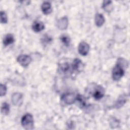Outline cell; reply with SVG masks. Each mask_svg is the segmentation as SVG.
Segmentation results:
<instances>
[{"mask_svg":"<svg viewBox=\"0 0 130 130\" xmlns=\"http://www.w3.org/2000/svg\"><path fill=\"white\" fill-rule=\"evenodd\" d=\"M84 68V64L79 58H75L73 60L72 66L73 71L79 72L81 71Z\"/></svg>","mask_w":130,"mask_h":130,"instance_id":"52a82bcc","label":"cell"},{"mask_svg":"<svg viewBox=\"0 0 130 130\" xmlns=\"http://www.w3.org/2000/svg\"><path fill=\"white\" fill-rule=\"evenodd\" d=\"M124 71L123 67L120 64L117 63L113 68L112 71V77L113 80L117 81L120 80L123 76Z\"/></svg>","mask_w":130,"mask_h":130,"instance_id":"7a4b0ae2","label":"cell"},{"mask_svg":"<svg viewBox=\"0 0 130 130\" xmlns=\"http://www.w3.org/2000/svg\"><path fill=\"white\" fill-rule=\"evenodd\" d=\"M76 101L81 108H83L86 105V100L85 97L82 95L78 94L76 97Z\"/></svg>","mask_w":130,"mask_h":130,"instance_id":"9a60e30c","label":"cell"},{"mask_svg":"<svg viewBox=\"0 0 130 130\" xmlns=\"http://www.w3.org/2000/svg\"><path fill=\"white\" fill-rule=\"evenodd\" d=\"M105 22V18L103 14L97 13L95 16V23L97 26L100 27Z\"/></svg>","mask_w":130,"mask_h":130,"instance_id":"7c38bea8","label":"cell"},{"mask_svg":"<svg viewBox=\"0 0 130 130\" xmlns=\"http://www.w3.org/2000/svg\"><path fill=\"white\" fill-rule=\"evenodd\" d=\"M69 24V21L67 16H64L59 19L57 21V26L61 30L67 29Z\"/></svg>","mask_w":130,"mask_h":130,"instance_id":"9c48e42d","label":"cell"},{"mask_svg":"<svg viewBox=\"0 0 130 130\" xmlns=\"http://www.w3.org/2000/svg\"><path fill=\"white\" fill-rule=\"evenodd\" d=\"M14 42V37L11 34L6 35L3 39V44L6 46L10 45L11 44L13 43Z\"/></svg>","mask_w":130,"mask_h":130,"instance_id":"4fadbf2b","label":"cell"},{"mask_svg":"<svg viewBox=\"0 0 130 130\" xmlns=\"http://www.w3.org/2000/svg\"><path fill=\"white\" fill-rule=\"evenodd\" d=\"M70 69L71 68L70 64L68 63H63L59 66V70L61 71V72L64 73L68 72L70 71Z\"/></svg>","mask_w":130,"mask_h":130,"instance_id":"d6986e66","label":"cell"},{"mask_svg":"<svg viewBox=\"0 0 130 130\" xmlns=\"http://www.w3.org/2000/svg\"><path fill=\"white\" fill-rule=\"evenodd\" d=\"M11 100L14 105L20 106L23 102V95L21 93L15 92L12 95Z\"/></svg>","mask_w":130,"mask_h":130,"instance_id":"277c9868","label":"cell"},{"mask_svg":"<svg viewBox=\"0 0 130 130\" xmlns=\"http://www.w3.org/2000/svg\"><path fill=\"white\" fill-rule=\"evenodd\" d=\"M103 8L107 12H110L113 9V5L112 1H104L103 3Z\"/></svg>","mask_w":130,"mask_h":130,"instance_id":"2e32d148","label":"cell"},{"mask_svg":"<svg viewBox=\"0 0 130 130\" xmlns=\"http://www.w3.org/2000/svg\"><path fill=\"white\" fill-rule=\"evenodd\" d=\"M61 100L67 105H71L76 101V97L72 93H66L62 95Z\"/></svg>","mask_w":130,"mask_h":130,"instance_id":"ba28073f","label":"cell"},{"mask_svg":"<svg viewBox=\"0 0 130 130\" xmlns=\"http://www.w3.org/2000/svg\"><path fill=\"white\" fill-rule=\"evenodd\" d=\"M104 93L105 90L104 88L100 85H98L94 87L92 92V96L95 100H100L103 97Z\"/></svg>","mask_w":130,"mask_h":130,"instance_id":"5b68a950","label":"cell"},{"mask_svg":"<svg viewBox=\"0 0 130 130\" xmlns=\"http://www.w3.org/2000/svg\"><path fill=\"white\" fill-rule=\"evenodd\" d=\"M78 49L79 53L81 55L85 56L89 52V46L86 42L82 41L79 43Z\"/></svg>","mask_w":130,"mask_h":130,"instance_id":"8992f818","label":"cell"},{"mask_svg":"<svg viewBox=\"0 0 130 130\" xmlns=\"http://www.w3.org/2000/svg\"><path fill=\"white\" fill-rule=\"evenodd\" d=\"M21 124L26 129H31L34 127L33 116L30 114H26L21 119Z\"/></svg>","mask_w":130,"mask_h":130,"instance_id":"6da1fadb","label":"cell"},{"mask_svg":"<svg viewBox=\"0 0 130 130\" xmlns=\"http://www.w3.org/2000/svg\"><path fill=\"white\" fill-rule=\"evenodd\" d=\"M125 98V96H124V95H121V96H120L117 101L116 102V103L115 104V107L116 108H120V107L123 106L126 101Z\"/></svg>","mask_w":130,"mask_h":130,"instance_id":"5bb4252c","label":"cell"},{"mask_svg":"<svg viewBox=\"0 0 130 130\" xmlns=\"http://www.w3.org/2000/svg\"><path fill=\"white\" fill-rule=\"evenodd\" d=\"M8 21L7 14L4 11H1V22L2 23H6Z\"/></svg>","mask_w":130,"mask_h":130,"instance_id":"ffe728a7","label":"cell"},{"mask_svg":"<svg viewBox=\"0 0 130 130\" xmlns=\"http://www.w3.org/2000/svg\"><path fill=\"white\" fill-rule=\"evenodd\" d=\"M17 61L23 67H27L31 61V58L30 56L25 54L19 55L17 59Z\"/></svg>","mask_w":130,"mask_h":130,"instance_id":"3957f363","label":"cell"},{"mask_svg":"<svg viewBox=\"0 0 130 130\" xmlns=\"http://www.w3.org/2000/svg\"><path fill=\"white\" fill-rule=\"evenodd\" d=\"M7 92V87L5 85L3 84H1L0 85V95L1 96H3L5 95Z\"/></svg>","mask_w":130,"mask_h":130,"instance_id":"44dd1931","label":"cell"},{"mask_svg":"<svg viewBox=\"0 0 130 130\" xmlns=\"http://www.w3.org/2000/svg\"><path fill=\"white\" fill-rule=\"evenodd\" d=\"M45 27V25L44 23L40 21H35L34 22L32 25V29L35 31V32H39L43 29H44Z\"/></svg>","mask_w":130,"mask_h":130,"instance_id":"8fae6325","label":"cell"},{"mask_svg":"<svg viewBox=\"0 0 130 130\" xmlns=\"http://www.w3.org/2000/svg\"><path fill=\"white\" fill-rule=\"evenodd\" d=\"M10 111V106L9 105L5 102L3 103L2 104V106H1V113L2 114L6 115H8Z\"/></svg>","mask_w":130,"mask_h":130,"instance_id":"e0dca14e","label":"cell"},{"mask_svg":"<svg viewBox=\"0 0 130 130\" xmlns=\"http://www.w3.org/2000/svg\"><path fill=\"white\" fill-rule=\"evenodd\" d=\"M41 9L44 14L47 15L50 14L52 10L51 3L48 2H43L41 6Z\"/></svg>","mask_w":130,"mask_h":130,"instance_id":"30bf717a","label":"cell"},{"mask_svg":"<svg viewBox=\"0 0 130 130\" xmlns=\"http://www.w3.org/2000/svg\"><path fill=\"white\" fill-rule=\"evenodd\" d=\"M60 39L66 46H68L70 45L71 42V39L68 35L66 34L62 35L60 36Z\"/></svg>","mask_w":130,"mask_h":130,"instance_id":"ac0fdd59","label":"cell"}]
</instances>
